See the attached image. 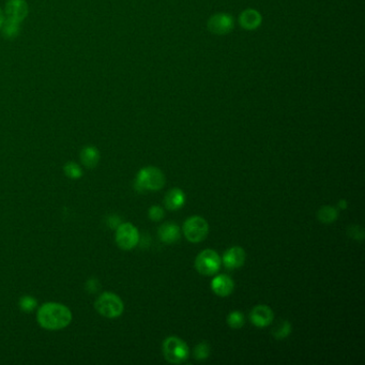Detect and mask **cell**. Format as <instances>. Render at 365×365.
Segmentation results:
<instances>
[{"label": "cell", "instance_id": "obj_1", "mask_svg": "<svg viewBox=\"0 0 365 365\" xmlns=\"http://www.w3.org/2000/svg\"><path fill=\"white\" fill-rule=\"evenodd\" d=\"M38 322L46 330H60L68 327L72 320V313L64 304L48 302L38 311Z\"/></svg>", "mask_w": 365, "mask_h": 365}, {"label": "cell", "instance_id": "obj_2", "mask_svg": "<svg viewBox=\"0 0 365 365\" xmlns=\"http://www.w3.org/2000/svg\"><path fill=\"white\" fill-rule=\"evenodd\" d=\"M165 175L160 168L148 166L141 168L135 179L136 191L144 193L146 191H159L165 186Z\"/></svg>", "mask_w": 365, "mask_h": 365}, {"label": "cell", "instance_id": "obj_3", "mask_svg": "<svg viewBox=\"0 0 365 365\" xmlns=\"http://www.w3.org/2000/svg\"><path fill=\"white\" fill-rule=\"evenodd\" d=\"M95 308L101 315L107 318H117L124 313V302L113 292H104L95 303Z\"/></svg>", "mask_w": 365, "mask_h": 365}, {"label": "cell", "instance_id": "obj_4", "mask_svg": "<svg viewBox=\"0 0 365 365\" xmlns=\"http://www.w3.org/2000/svg\"><path fill=\"white\" fill-rule=\"evenodd\" d=\"M163 354L167 362L180 364L189 358L190 350L184 340L177 337H169L163 342Z\"/></svg>", "mask_w": 365, "mask_h": 365}, {"label": "cell", "instance_id": "obj_5", "mask_svg": "<svg viewBox=\"0 0 365 365\" xmlns=\"http://www.w3.org/2000/svg\"><path fill=\"white\" fill-rule=\"evenodd\" d=\"M186 238L193 243L201 242L205 240L209 234V224L207 221L198 216L189 218L182 227Z\"/></svg>", "mask_w": 365, "mask_h": 365}, {"label": "cell", "instance_id": "obj_6", "mask_svg": "<svg viewBox=\"0 0 365 365\" xmlns=\"http://www.w3.org/2000/svg\"><path fill=\"white\" fill-rule=\"evenodd\" d=\"M221 257L211 249L201 251L195 259V268L202 276H214L220 270Z\"/></svg>", "mask_w": 365, "mask_h": 365}, {"label": "cell", "instance_id": "obj_7", "mask_svg": "<svg viewBox=\"0 0 365 365\" xmlns=\"http://www.w3.org/2000/svg\"><path fill=\"white\" fill-rule=\"evenodd\" d=\"M116 242L120 249L129 251L134 249L139 242V232L131 223H121L116 229Z\"/></svg>", "mask_w": 365, "mask_h": 365}, {"label": "cell", "instance_id": "obj_8", "mask_svg": "<svg viewBox=\"0 0 365 365\" xmlns=\"http://www.w3.org/2000/svg\"><path fill=\"white\" fill-rule=\"evenodd\" d=\"M275 319V313L268 306H256L250 313V320L258 328L268 327Z\"/></svg>", "mask_w": 365, "mask_h": 365}, {"label": "cell", "instance_id": "obj_9", "mask_svg": "<svg viewBox=\"0 0 365 365\" xmlns=\"http://www.w3.org/2000/svg\"><path fill=\"white\" fill-rule=\"evenodd\" d=\"M246 251L240 247H232L225 251L224 255H223V263H224L225 268L229 270L242 267L243 263L246 262Z\"/></svg>", "mask_w": 365, "mask_h": 365}, {"label": "cell", "instance_id": "obj_10", "mask_svg": "<svg viewBox=\"0 0 365 365\" xmlns=\"http://www.w3.org/2000/svg\"><path fill=\"white\" fill-rule=\"evenodd\" d=\"M234 26V19L228 14H217L209 19L208 27L210 32L217 35H225L229 33Z\"/></svg>", "mask_w": 365, "mask_h": 365}, {"label": "cell", "instance_id": "obj_11", "mask_svg": "<svg viewBox=\"0 0 365 365\" xmlns=\"http://www.w3.org/2000/svg\"><path fill=\"white\" fill-rule=\"evenodd\" d=\"M211 288L219 297H228L234 291L235 283L227 275H220L211 282Z\"/></svg>", "mask_w": 365, "mask_h": 365}, {"label": "cell", "instance_id": "obj_12", "mask_svg": "<svg viewBox=\"0 0 365 365\" xmlns=\"http://www.w3.org/2000/svg\"><path fill=\"white\" fill-rule=\"evenodd\" d=\"M159 238L162 242L167 243V245H171V243L177 242L181 237V230L180 227L175 224V223H164L163 225H161L158 230Z\"/></svg>", "mask_w": 365, "mask_h": 365}, {"label": "cell", "instance_id": "obj_13", "mask_svg": "<svg viewBox=\"0 0 365 365\" xmlns=\"http://www.w3.org/2000/svg\"><path fill=\"white\" fill-rule=\"evenodd\" d=\"M185 204H186L185 192L178 188H174L168 191L164 197L165 208L170 211L178 210L184 207Z\"/></svg>", "mask_w": 365, "mask_h": 365}, {"label": "cell", "instance_id": "obj_14", "mask_svg": "<svg viewBox=\"0 0 365 365\" xmlns=\"http://www.w3.org/2000/svg\"><path fill=\"white\" fill-rule=\"evenodd\" d=\"M8 17L22 22L28 13V6L25 0H9L6 7Z\"/></svg>", "mask_w": 365, "mask_h": 365}, {"label": "cell", "instance_id": "obj_15", "mask_svg": "<svg viewBox=\"0 0 365 365\" xmlns=\"http://www.w3.org/2000/svg\"><path fill=\"white\" fill-rule=\"evenodd\" d=\"M80 160H82V163L87 168H95L100 161V154L98 149L93 146L85 147L80 152Z\"/></svg>", "mask_w": 365, "mask_h": 365}, {"label": "cell", "instance_id": "obj_16", "mask_svg": "<svg viewBox=\"0 0 365 365\" xmlns=\"http://www.w3.org/2000/svg\"><path fill=\"white\" fill-rule=\"evenodd\" d=\"M261 17L255 10H247L240 16V24L246 29H255L259 26Z\"/></svg>", "mask_w": 365, "mask_h": 365}, {"label": "cell", "instance_id": "obj_17", "mask_svg": "<svg viewBox=\"0 0 365 365\" xmlns=\"http://www.w3.org/2000/svg\"><path fill=\"white\" fill-rule=\"evenodd\" d=\"M339 217V211L337 208L332 206H323L317 212V218L319 222L323 224H331V223L336 222Z\"/></svg>", "mask_w": 365, "mask_h": 365}, {"label": "cell", "instance_id": "obj_18", "mask_svg": "<svg viewBox=\"0 0 365 365\" xmlns=\"http://www.w3.org/2000/svg\"><path fill=\"white\" fill-rule=\"evenodd\" d=\"M246 318L243 313L240 311H232L228 314L227 316V323L228 326L232 329H240L245 326Z\"/></svg>", "mask_w": 365, "mask_h": 365}, {"label": "cell", "instance_id": "obj_19", "mask_svg": "<svg viewBox=\"0 0 365 365\" xmlns=\"http://www.w3.org/2000/svg\"><path fill=\"white\" fill-rule=\"evenodd\" d=\"M19 23L16 21V19H13V18H10V17H7L6 21H4V26H3V32H4V35L6 38H14L18 30H19Z\"/></svg>", "mask_w": 365, "mask_h": 365}, {"label": "cell", "instance_id": "obj_20", "mask_svg": "<svg viewBox=\"0 0 365 365\" xmlns=\"http://www.w3.org/2000/svg\"><path fill=\"white\" fill-rule=\"evenodd\" d=\"M291 324L289 321H283L280 326H278L275 330L272 331L273 337L277 340H284L286 339L289 334L291 333Z\"/></svg>", "mask_w": 365, "mask_h": 365}, {"label": "cell", "instance_id": "obj_21", "mask_svg": "<svg viewBox=\"0 0 365 365\" xmlns=\"http://www.w3.org/2000/svg\"><path fill=\"white\" fill-rule=\"evenodd\" d=\"M65 174L70 179H79L83 176V170L78 166V164L74 163V162H69L64 167Z\"/></svg>", "mask_w": 365, "mask_h": 365}, {"label": "cell", "instance_id": "obj_22", "mask_svg": "<svg viewBox=\"0 0 365 365\" xmlns=\"http://www.w3.org/2000/svg\"><path fill=\"white\" fill-rule=\"evenodd\" d=\"M210 352H211V349H210L209 345L206 342H201L197 345L194 349V357L196 360H199V361L206 360L210 356Z\"/></svg>", "mask_w": 365, "mask_h": 365}, {"label": "cell", "instance_id": "obj_23", "mask_svg": "<svg viewBox=\"0 0 365 365\" xmlns=\"http://www.w3.org/2000/svg\"><path fill=\"white\" fill-rule=\"evenodd\" d=\"M37 306H38L37 300L30 296H25L19 300V308H21L22 311L27 313L33 312L37 308Z\"/></svg>", "mask_w": 365, "mask_h": 365}, {"label": "cell", "instance_id": "obj_24", "mask_svg": "<svg viewBox=\"0 0 365 365\" xmlns=\"http://www.w3.org/2000/svg\"><path fill=\"white\" fill-rule=\"evenodd\" d=\"M164 216H165V212H164L163 208L160 206H152L148 211L149 219L154 222H159L161 220H163Z\"/></svg>", "mask_w": 365, "mask_h": 365}, {"label": "cell", "instance_id": "obj_25", "mask_svg": "<svg viewBox=\"0 0 365 365\" xmlns=\"http://www.w3.org/2000/svg\"><path fill=\"white\" fill-rule=\"evenodd\" d=\"M347 234L350 236V238H352L354 240H362L363 236H364L362 227L357 226V225L350 226L347 230Z\"/></svg>", "mask_w": 365, "mask_h": 365}, {"label": "cell", "instance_id": "obj_26", "mask_svg": "<svg viewBox=\"0 0 365 365\" xmlns=\"http://www.w3.org/2000/svg\"><path fill=\"white\" fill-rule=\"evenodd\" d=\"M100 283L97 279H90L87 281L86 283V289L87 291H89L90 293H96L100 290Z\"/></svg>", "mask_w": 365, "mask_h": 365}, {"label": "cell", "instance_id": "obj_27", "mask_svg": "<svg viewBox=\"0 0 365 365\" xmlns=\"http://www.w3.org/2000/svg\"><path fill=\"white\" fill-rule=\"evenodd\" d=\"M106 223H107V226L110 229H117L121 224V219H120V217H118L116 215H111L107 218Z\"/></svg>", "mask_w": 365, "mask_h": 365}, {"label": "cell", "instance_id": "obj_28", "mask_svg": "<svg viewBox=\"0 0 365 365\" xmlns=\"http://www.w3.org/2000/svg\"><path fill=\"white\" fill-rule=\"evenodd\" d=\"M339 207H340L341 209H346V208H347V202H346V200H344V199L340 200V201H339Z\"/></svg>", "mask_w": 365, "mask_h": 365}, {"label": "cell", "instance_id": "obj_29", "mask_svg": "<svg viewBox=\"0 0 365 365\" xmlns=\"http://www.w3.org/2000/svg\"><path fill=\"white\" fill-rule=\"evenodd\" d=\"M3 23H4V15H3L2 11H0V26L3 25Z\"/></svg>", "mask_w": 365, "mask_h": 365}]
</instances>
